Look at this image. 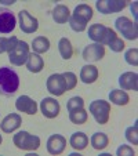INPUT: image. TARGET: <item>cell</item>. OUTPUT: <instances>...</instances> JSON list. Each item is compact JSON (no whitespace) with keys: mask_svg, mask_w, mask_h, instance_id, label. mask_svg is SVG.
Here are the masks:
<instances>
[{"mask_svg":"<svg viewBox=\"0 0 138 156\" xmlns=\"http://www.w3.org/2000/svg\"><path fill=\"white\" fill-rule=\"evenodd\" d=\"M87 36L94 40V43L102 44V46H108L113 53H120L124 50V41L116 35L113 29L105 27L102 24H93L88 28Z\"/></svg>","mask_w":138,"mask_h":156,"instance_id":"6da1fadb","label":"cell"},{"mask_svg":"<svg viewBox=\"0 0 138 156\" xmlns=\"http://www.w3.org/2000/svg\"><path fill=\"white\" fill-rule=\"evenodd\" d=\"M94 12H93V9H91L88 4H77L75 7L73 12L71 14V18H69V25H71V29L75 30V32H84L87 29V24L88 21L93 18Z\"/></svg>","mask_w":138,"mask_h":156,"instance_id":"7a4b0ae2","label":"cell"},{"mask_svg":"<svg viewBox=\"0 0 138 156\" xmlns=\"http://www.w3.org/2000/svg\"><path fill=\"white\" fill-rule=\"evenodd\" d=\"M19 87V76L11 68H0V94L12 95Z\"/></svg>","mask_w":138,"mask_h":156,"instance_id":"3957f363","label":"cell"},{"mask_svg":"<svg viewBox=\"0 0 138 156\" xmlns=\"http://www.w3.org/2000/svg\"><path fill=\"white\" fill-rule=\"evenodd\" d=\"M88 111L98 124H106L111 116V102L105 100H94L88 105Z\"/></svg>","mask_w":138,"mask_h":156,"instance_id":"277c9868","label":"cell"},{"mask_svg":"<svg viewBox=\"0 0 138 156\" xmlns=\"http://www.w3.org/2000/svg\"><path fill=\"white\" fill-rule=\"evenodd\" d=\"M115 28L124 39H127V40H137L138 37L137 21H131L130 18L122 15V17L115 20Z\"/></svg>","mask_w":138,"mask_h":156,"instance_id":"5b68a950","label":"cell"},{"mask_svg":"<svg viewBox=\"0 0 138 156\" xmlns=\"http://www.w3.org/2000/svg\"><path fill=\"white\" fill-rule=\"evenodd\" d=\"M12 142L18 149L22 151H36L40 147V138L28 131H18L12 137Z\"/></svg>","mask_w":138,"mask_h":156,"instance_id":"8992f818","label":"cell"},{"mask_svg":"<svg viewBox=\"0 0 138 156\" xmlns=\"http://www.w3.org/2000/svg\"><path fill=\"white\" fill-rule=\"evenodd\" d=\"M29 44L24 40H18L17 46L9 53V61L14 66H22L29 57Z\"/></svg>","mask_w":138,"mask_h":156,"instance_id":"52a82bcc","label":"cell"},{"mask_svg":"<svg viewBox=\"0 0 138 156\" xmlns=\"http://www.w3.org/2000/svg\"><path fill=\"white\" fill-rule=\"evenodd\" d=\"M46 87L47 91L50 94H53L54 97H61L68 91L66 82H65L62 73H53L48 76L47 82H46Z\"/></svg>","mask_w":138,"mask_h":156,"instance_id":"ba28073f","label":"cell"},{"mask_svg":"<svg viewBox=\"0 0 138 156\" xmlns=\"http://www.w3.org/2000/svg\"><path fill=\"white\" fill-rule=\"evenodd\" d=\"M18 21H19L21 30L27 35L35 33L39 29V21L36 17H33L28 10H21L18 12Z\"/></svg>","mask_w":138,"mask_h":156,"instance_id":"9c48e42d","label":"cell"},{"mask_svg":"<svg viewBox=\"0 0 138 156\" xmlns=\"http://www.w3.org/2000/svg\"><path fill=\"white\" fill-rule=\"evenodd\" d=\"M129 6L126 0H98L95 2V7L101 14H113L119 12Z\"/></svg>","mask_w":138,"mask_h":156,"instance_id":"30bf717a","label":"cell"},{"mask_svg":"<svg viewBox=\"0 0 138 156\" xmlns=\"http://www.w3.org/2000/svg\"><path fill=\"white\" fill-rule=\"evenodd\" d=\"M15 15L6 7H0V33L2 35H7L11 33L15 29Z\"/></svg>","mask_w":138,"mask_h":156,"instance_id":"8fae6325","label":"cell"},{"mask_svg":"<svg viewBox=\"0 0 138 156\" xmlns=\"http://www.w3.org/2000/svg\"><path fill=\"white\" fill-rule=\"evenodd\" d=\"M82 55H83V59L87 62H97L100 59H102L104 55H105V47L102 44L91 43L84 47Z\"/></svg>","mask_w":138,"mask_h":156,"instance_id":"7c38bea8","label":"cell"},{"mask_svg":"<svg viewBox=\"0 0 138 156\" xmlns=\"http://www.w3.org/2000/svg\"><path fill=\"white\" fill-rule=\"evenodd\" d=\"M59 109H61L59 102L53 97H46L40 102V111L44 118H47V119L57 118L59 115Z\"/></svg>","mask_w":138,"mask_h":156,"instance_id":"4fadbf2b","label":"cell"},{"mask_svg":"<svg viewBox=\"0 0 138 156\" xmlns=\"http://www.w3.org/2000/svg\"><path fill=\"white\" fill-rule=\"evenodd\" d=\"M66 148V138L61 134H53L47 140V151L50 155H61Z\"/></svg>","mask_w":138,"mask_h":156,"instance_id":"5bb4252c","label":"cell"},{"mask_svg":"<svg viewBox=\"0 0 138 156\" xmlns=\"http://www.w3.org/2000/svg\"><path fill=\"white\" fill-rule=\"evenodd\" d=\"M15 108L19 112H24L27 115H35L37 112V104L35 100H32L28 95H21L15 101Z\"/></svg>","mask_w":138,"mask_h":156,"instance_id":"9a60e30c","label":"cell"},{"mask_svg":"<svg viewBox=\"0 0 138 156\" xmlns=\"http://www.w3.org/2000/svg\"><path fill=\"white\" fill-rule=\"evenodd\" d=\"M21 124H22V118H21L18 113H10V115H7L6 118L2 120L0 129H2V131L7 133V134H11L12 131L19 129Z\"/></svg>","mask_w":138,"mask_h":156,"instance_id":"2e32d148","label":"cell"},{"mask_svg":"<svg viewBox=\"0 0 138 156\" xmlns=\"http://www.w3.org/2000/svg\"><path fill=\"white\" fill-rule=\"evenodd\" d=\"M119 84L122 90H138V75L135 72H124L119 76Z\"/></svg>","mask_w":138,"mask_h":156,"instance_id":"e0dca14e","label":"cell"},{"mask_svg":"<svg viewBox=\"0 0 138 156\" xmlns=\"http://www.w3.org/2000/svg\"><path fill=\"white\" fill-rule=\"evenodd\" d=\"M98 76H100V71L95 65H84L82 69H80V80H82L84 84H91V83L97 82Z\"/></svg>","mask_w":138,"mask_h":156,"instance_id":"ac0fdd59","label":"cell"},{"mask_svg":"<svg viewBox=\"0 0 138 156\" xmlns=\"http://www.w3.org/2000/svg\"><path fill=\"white\" fill-rule=\"evenodd\" d=\"M25 64H27L28 71L32 72V73H39L44 68L43 57H40V54H36V53H30Z\"/></svg>","mask_w":138,"mask_h":156,"instance_id":"d6986e66","label":"cell"},{"mask_svg":"<svg viewBox=\"0 0 138 156\" xmlns=\"http://www.w3.org/2000/svg\"><path fill=\"white\" fill-rule=\"evenodd\" d=\"M51 15H53V20L55 21L57 24H66L69 21V18H71V11H69L68 6H65V4H57L54 7Z\"/></svg>","mask_w":138,"mask_h":156,"instance_id":"ffe728a7","label":"cell"},{"mask_svg":"<svg viewBox=\"0 0 138 156\" xmlns=\"http://www.w3.org/2000/svg\"><path fill=\"white\" fill-rule=\"evenodd\" d=\"M69 144L75 151H83L88 145V137L83 131H76L71 136Z\"/></svg>","mask_w":138,"mask_h":156,"instance_id":"44dd1931","label":"cell"},{"mask_svg":"<svg viewBox=\"0 0 138 156\" xmlns=\"http://www.w3.org/2000/svg\"><path fill=\"white\" fill-rule=\"evenodd\" d=\"M109 101H111L112 104H115V105L123 106L130 102V97L124 90L113 88V90H111V93H109Z\"/></svg>","mask_w":138,"mask_h":156,"instance_id":"7402d4cb","label":"cell"},{"mask_svg":"<svg viewBox=\"0 0 138 156\" xmlns=\"http://www.w3.org/2000/svg\"><path fill=\"white\" fill-rule=\"evenodd\" d=\"M90 142H91V147L94 148V149L102 151L108 147L109 138H108V136H106L105 133H94L90 138Z\"/></svg>","mask_w":138,"mask_h":156,"instance_id":"603a6c76","label":"cell"},{"mask_svg":"<svg viewBox=\"0 0 138 156\" xmlns=\"http://www.w3.org/2000/svg\"><path fill=\"white\" fill-rule=\"evenodd\" d=\"M58 51L64 59H71L73 55V46L68 37H61L58 41Z\"/></svg>","mask_w":138,"mask_h":156,"instance_id":"cb8c5ba5","label":"cell"},{"mask_svg":"<svg viewBox=\"0 0 138 156\" xmlns=\"http://www.w3.org/2000/svg\"><path fill=\"white\" fill-rule=\"evenodd\" d=\"M50 40L46 36H37L32 41V48L36 54H43L50 50Z\"/></svg>","mask_w":138,"mask_h":156,"instance_id":"d4e9b609","label":"cell"},{"mask_svg":"<svg viewBox=\"0 0 138 156\" xmlns=\"http://www.w3.org/2000/svg\"><path fill=\"white\" fill-rule=\"evenodd\" d=\"M87 111L84 108L80 109H73V111H69V120L73 124H83L87 122Z\"/></svg>","mask_w":138,"mask_h":156,"instance_id":"484cf974","label":"cell"},{"mask_svg":"<svg viewBox=\"0 0 138 156\" xmlns=\"http://www.w3.org/2000/svg\"><path fill=\"white\" fill-rule=\"evenodd\" d=\"M18 37L17 36H10V37H0V54L10 53L12 48L17 46Z\"/></svg>","mask_w":138,"mask_h":156,"instance_id":"4316f807","label":"cell"},{"mask_svg":"<svg viewBox=\"0 0 138 156\" xmlns=\"http://www.w3.org/2000/svg\"><path fill=\"white\" fill-rule=\"evenodd\" d=\"M126 140L133 145H138V123L135 122L133 126L126 129Z\"/></svg>","mask_w":138,"mask_h":156,"instance_id":"83f0119b","label":"cell"},{"mask_svg":"<svg viewBox=\"0 0 138 156\" xmlns=\"http://www.w3.org/2000/svg\"><path fill=\"white\" fill-rule=\"evenodd\" d=\"M80 108H84V100L82 97H72L69 98V101L66 102V109L68 112L69 111H73V109H80Z\"/></svg>","mask_w":138,"mask_h":156,"instance_id":"f1b7e54d","label":"cell"},{"mask_svg":"<svg viewBox=\"0 0 138 156\" xmlns=\"http://www.w3.org/2000/svg\"><path fill=\"white\" fill-rule=\"evenodd\" d=\"M124 59L129 65H133V66H137L138 65V50L137 48H129L124 54Z\"/></svg>","mask_w":138,"mask_h":156,"instance_id":"f546056e","label":"cell"},{"mask_svg":"<svg viewBox=\"0 0 138 156\" xmlns=\"http://www.w3.org/2000/svg\"><path fill=\"white\" fill-rule=\"evenodd\" d=\"M62 76H64L65 82H66L68 91H69V90H73V88L76 87L77 77H76V75H75L73 72H64V73H62Z\"/></svg>","mask_w":138,"mask_h":156,"instance_id":"4dcf8cb0","label":"cell"},{"mask_svg":"<svg viewBox=\"0 0 138 156\" xmlns=\"http://www.w3.org/2000/svg\"><path fill=\"white\" fill-rule=\"evenodd\" d=\"M134 151L130 145H120L116 151V155L118 156H134Z\"/></svg>","mask_w":138,"mask_h":156,"instance_id":"1f68e13d","label":"cell"},{"mask_svg":"<svg viewBox=\"0 0 138 156\" xmlns=\"http://www.w3.org/2000/svg\"><path fill=\"white\" fill-rule=\"evenodd\" d=\"M0 3H3V4H14L15 2H14V0H11V2H10V0H2Z\"/></svg>","mask_w":138,"mask_h":156,"instance_id":"d6a6232c","label":"cell"},{"mask_svg":"<svg viewBox=\"0 0 138 156\" xmlns=\"http://www.w3.org/2000/svg\"><path fill=\"white\" fill-rule=\"evenodd\" d=\"M2 141H3V138H2V136H0V144H2Z\"/></svg>","mask_w":138,"mask_h":156,"instance_id":"836d02e7","label":"cell"}]
</instances>
